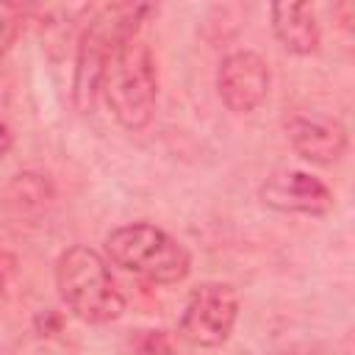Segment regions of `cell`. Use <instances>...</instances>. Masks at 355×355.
Masks as SVG:
<instances>
[{"label":"cell","instance_id":"1","mask_svg":"<svg viewBox=\"0 0 355 355\" xmlns=\"http://www.w3.org/2000/svg\"><path fill=\"white\" fill-rule=\"evenodd\" d=\"M97 89H103L105 103L122 128H144L153 119L158 94V72L150 47L141 39H133V33L116 39L103 61Z\"/></svg>","mask_w":355,"mask_h":355},{"label":"cell","instance_id":"2","mask_svg":"<svg viewBox=\"0 0 355 355\" xmlns=\"http://www.w3.org/2000/svg\"><path fill=\"white\" fill-rule=\"evenodd\" d=\"M55 288L64 305L78 319L92 324L111 322L125 311V297L116 288L105 261L83 244L61 252L55 263Z\"/></svg>","mask_w":355,"mask_h":355},{"label":"cell","instance_id":"3","mask_svg":"<svg viewBox=\"0 0 355 355\" xmlns=\"http://www.w3.org/2000/svg\"><path fill=\"white\" fill-rule=\"evenodd\" d=\"M105 252L116 266L150 283H164V286L180 283L191 266L186 247L178 239H172L166 230L147 222L122 225L114 233H108Z\"/></svg>","mask_w":355,"mask_h":355},{"label":"cell","instance_id":"4","mask_svg":"<svg viewBox=\"0 0 355 355\" xmlns=\"http://www.w3.org/2000/svg\"><path fill=\"white\" fill-rule=\"evenodd\" d=\"M239 319V297L225 283L197 286L180 316V336L194 347H219Z\"/></svg>","mask_w":355,"mask_h":355},{"label":"cell","instance_id":"5","mask_svg":"<svg viewBox=\"0 0 355 355\" xmlns=\"http://www.w3.org/2000/svg\"><path fill=\"white\" fill-rule=\"evenodd\" d=\"M216 89L233 114H250L269 94V64L250 50L230 53L219 64Z\"/></svg>","mask_w":355,"mask_h":355},{"label":"cell","instance_id":"6","mask_svg":"<svg viewBox=\"0 0 355 355\" xmlns=\"http://www.w3.org/2000/svg\"><path fill=\"white\" fill-rule=\"evenodd\" d=\"M261 200L283 214L322 216L333 208V191L313 175L300 169H277L261 186Z\"/></svg>","mask_w":355,"mask_h":355},{"label":"cell","instance_id":"7","mask_svg":"<svg viewBox=\"0 0 355 355\" xmlns=\"http://www.w3.org/2000/svg\"><path fill=\"white\" fill-rule=\"evenodd\" d=\"M291 147L311 164H333L347 153V133L338 122L319 116H294L286 125Z\"/></svg>","mask_w":355,"mask_h":355},{"label":"cell","instance_id":"8","mask_svg":"<svg viewBox=\"0 0 355 355\" xmlns=\"http://www.w3.org/2000/svg\"><path fill=\"white\" fill-rule=\"evenodd\" d=\"M272 28L277 42L297 55H308L319 44V25L308 3H275Z\"/></svg>","mask_w":355,"mask_h":355},{"label":"cell","instance_id":"9","mask_svg":"<svg viewBox=\"0 0 355 355\" xmlns=\"http://www.w3.org/2000/svg\"><path fill=\"white\" fill-rule=\"evenodd\" d=\"M141 355H175V352H172V347L164 338H150L147 347L141 349Z\"/></svg>","mask_w":355,"mask_h":355},{"label":"cell","instance_id":"10","mask_svg":"<svg viewBox=\"0 0 355 355\" xmlns=\"http://www.w3.org/2000/svg\"><path fill=\"white\" fill-rule=\"evenodd\" d=\"M8 150H11V130H8V125L0 119V158H6Z\"/></svg>","mask_w":355,"mask_h":355}]
</instances>
